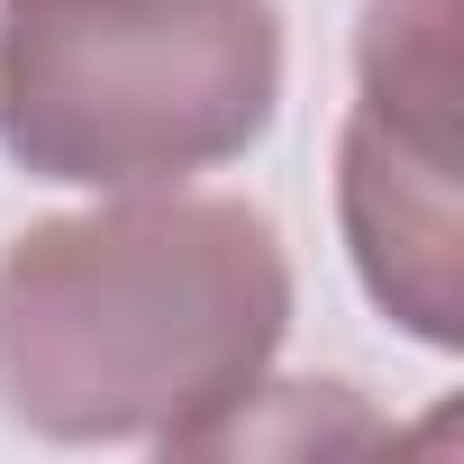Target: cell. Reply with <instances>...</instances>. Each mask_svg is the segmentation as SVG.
Returning <instances> with one entry per match:
<instances>
[{"label": "cell", "mask_w": 464, "mask_h": 464, "mask_svg": "<svg viewBox=\"0 0 464 464\" xmlns=\"http://www.w3.org/2000/svg\"><path fill=\"white\" fill-rule=\"evenodd\" d=\"M292 265L246 200H110L0 256V410L37 437L200 446L265 392Z\"/></svg>", "instance_id": "6da1fadb"}, {"label": "cell", "mask_w": 464, "mask_h": 464, "mask_svg": "<svg viewBox=\"0 0 464 464\" xmlns=\"http://www.w3.org/2000/svg\"><path fill=\"white\" fill-rule=\"evenodd\" d=\"M283 101L274 0H10L0 146L46 182L146 191L246 155Z\"/></svg>", "instance_id": "7a4b0ae2"}, {"label": "cell", "mask_w": 464, "mask_h": 464, "mask_svg": "<svg viewBox=\"0 0 464 464\" xmlns=\"http://www.w3.org/2000/svg\"><path fill=\"white\" fill-rule=\"evenodd\" d=\"M337 200H346V246H355V274L364 292L428 346H455L464 337V218H455V155L437 146H410L401 128L364 119L346 128V173H337Z\"/></svg>", "instance_id": "3957f363"}, {"label": "cell", "mask_w": 464, "mask_h": 464, "mask_svg": "<svg viewBox=\"0 0 464 464\" xmlns=\"http://www.w3.org/2000/svg\"><path fill=\"white\" fill-rule=\"evenodd\" d=\"M364 119L455 155V0H373L355 37Z\"/></svg>", "instance_id": "277c9868"}]
</instances>
